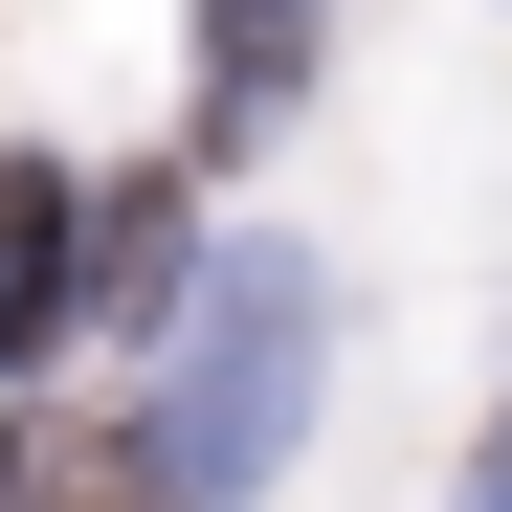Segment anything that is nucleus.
Returning a JSON list of instances; mask_svg holds the SVG:
<instances>
[{"label":"nucleus","instance_id":"0eeeda50","mask_svg":"<svg viewBox=\"0 0 512 512\" xmlns=\"http://www.w3.org/2000/svg\"><path fill=\"white\" fill-rule=\"evenodd\" d=\"M0 468H23V446H0Z\"/></svg>","mask_w":512,"mask_h":512},{"label":"nucleus","instance_id":"423d86ee","mask_svg":"<svg viewBox=\"0 0 512 512\" xmlns=\"http://www.w3.org/2000/svg\"><path fill=\"white\" fill-rule=\"evenodd\" d=\"M446 512H512V423H490V468H468V490H446Z\"/></svg>","mask_w":512,"mask_h":512},{"label":"nucleus","instance_id":"7ed1b4c3","mask_svg":"<svg viewBox=\"0 0 512 512\" xmlns=\"http://www.w3.org/2000/svg\"><path fill=\"white\" fill-rule=\"evenodd\" d=\"M312 67V0H201V156H245Z\"/></svg>","mask_w":512,"mask_h":512},{"label":"nucleus","instance_id":"f03ea898","mask_svg":"<svg viewBox=\"0 0 512 512\" xmlns=\"http://www.w3.org/2000/svg\"><path fill=\"white\" fill-rule=\"evenodd\" d=\"M67 334H90V179L0 156V357H67Z\"/></svg>","mask_w":512,"mask_h":512},{"label":"nucleus","instance_id":"20e7f679","mask_svg":"<svg viewBox=\"0 0 512 512\" xmlns=\"http://www.w3.org/2000/svg\"><path fill=\"white\" fill-rule=\"evenodd\" d=\"M0 512H201V490H179V446H156V423H67V446L0 468Z\"/></svg>","mask_w":512,"mask_h":512},{"label":"nucleus","instance_id":"39448f33","mask_svg":"<svg viewBox=\"0 0 512 512\" xmlns=\"http://www.w3.org/2000/svg\"><path fill=\"white\" fill-rule=\"evenodd\" d=\"M90 312H112V334L201 312V268H179V179H90Z\"/></svg>","mask_w":512,"mask_h":512},{"label":"nucleus","instance_id":"f257e3e1","mask_svg":"<svg viewBox=\"0 0 512 512\" xmlns=\"http://www.w3.org/2000/svg\"><path fill=\"white\" fill-rule=\"evenodd\" d=\"M290 423H312V268H290V245H245V268H201V312H179L156 446H179L201 512H245V490L290 468Z\"/></svg>","mask_w":512,"mask_h":512}]
</instances>
